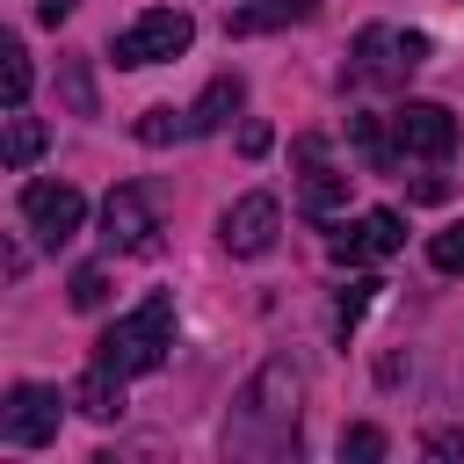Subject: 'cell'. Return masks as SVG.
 <instances>
[{"mask_svg": "<svg viewBox=\"0 0 464 464\" xmlns=\"http://www.w3.org/2000/svg\"><path fill=\"white\" fill-rule=\"evenodd\" d=\"M283 450H297V377L290 362H268L225 420V457H283Z\"/></svg>", "mask_w": 464, "mask_h": 464, "instance_id": "cell-1", "label": "cell"}, {"mask_svg": "<svg viewBox=\"0 0 464 464\" xmlns=\"http://www.w3.org/2000/svg\"><path fill=\"white\" fill-rule=\"evenodd\" d=\"M167 348H174V297L152 290L138 312H123V319L94 341V362H109V370H123V377H145V370L167 362Z\"/></svg>", "mask_w": 464, "mask_h": 464, "instance_id": "cell-2", "label": "cell"}, {"mask_svg": "<svg viewBox=\"0 0 464 464\" xmlns=\"http://www.w3.org/2000/svg\"><path fill=\"white\" fill-rule=\"evenodd\" d=\"M420 65H428V36H420V29L370 22V29L348 44V80H355V87H406Z\"/></svg>", "mask_w": 464, "mask_h": 464, "instance_id": "cell-3", "label": "cell"}, {"mask_svg": "<svg viewBox=\"0 0 464 464\" xmlns=\"http://www.w3.org/2000/svg\"><path fill=\"white\" fill-rule=\"evenodd\" d=\"M196 44V22L181 14V7H152V14H138L123 36H116V65H167V58H181Z\"/></svg>", "mask_w": 464, "mask_h": 464, "instance_id": "cell-4", "label": "cell"}, {"mask_svg": "<svg viewBox=\"0 0 464 464\" xmlns=\"http://www.w3.org/2000/svg\"><path fill=\"white\" fill-rule=\"evenodd\" d=\"M392 145H399V160H450L457 152V116L442 102H399L392 109Z\"/></svg>", "mask_w": 464, "mask_h": 464, "instance_id": "cell-5", "label": "cell"}, {"mask_svg": "<svg viewBox=\"0 0 464 464\" xmlns=\"http://www.w3.org/2000/svg\"><path fill=\"white\" fill-rule=\"evenodd\" d=\"M22 218H29V232H36L44 246H65V239L80 232V218H87V196H80L72 181H29V188H22Z\"/></svg>", "mask_w": 464, "mask_h": 464, "instance_id": "cell-6", "label": "cell"}, {"mask_svg": "<svg viewBox=\"0 0 464 464\" xmlns=\"http://www.w3.org/2000/svg\"><path fill=\"white\" fill-rule=\"evenodd\" d=\"M152 232H160L152 196H145L138 181L109 188V203H102V246H109V254H152Z\"/></svg>", "mask_w": 464, "mask_h": 464, "instance_id": "cell-7", "label": "cell"}, {"mask_svg": "<svg viewBox=\"0 0 464 464\" xmlns=\"http://www.w3.org/2000/svg\"><path fill=\"white\" fill-rule=\"evenodd\" d=\"M58 392L51 384H14L7 392V406H0V435L14 442V450H44L51 435H58Z\"/></svg>", "mask_w": 464, "mask_h": 464, "instance_id": "cell-8", "label": "cell"}, {"mask_svg": "<svg viewBox=\"0 0 464 464\" xmlns=\"http://www.w3.org/2000/svg\"><path fill=\"white\" fill-rule=\"evenodd\" d=\"M290 167H297V203H304L312 218H326V210L348 203V174L326 160V138H297V145H290Z\"/></svg>", "mask_w": 464, "mask_h": 464, "instance_id": "cell-9", "label": "cell"}, {"mask_svg": "<svg viewBox=\"0 0 464 464\" xmlns=\"http://www.w3.org/2000/svg\"><path fill=\"white\" fill-rule=\"evenodd\" d=\"M276 225H283V203L254 188V196H239V203L218 218V239H225V254L254 261V254H268V246H276Z\"/></svg>", "mask_w": 464, "mask_h": 464, "instance_id": "cell-10", "label": "cell"}, {"mask_svg": "<svg viewBox=\"0 0 464 464\" xmlns=\"http://www.w3.org/2000/svg\"><path fill=\"white\" fill-rule=\"evenodd\" d=\"M399 246H406V218H399V210H362L355 225H341V232L326 239V254L348 261V268H355V261H384V254H399Z\"/></svg>", "mask_w": 464, "mask_h": 464, "instance_id": "cell-11", "label": "cell"}, {"mask_svg": "<svg viewBox=\"0 0 464 464\" xmlns=\"http://www.w3.org/2000/svg\"><path fill=\"white\" fill-rule=\"evenodd\" d=\"M319 14V0H246V7H232V36H268V29H290V22H312Z\"/></svg>", "mask_w": 464, "mask_h": 464, "instance_id": "cell-12", "label": "cell"}, {"mask_svg": "<svg viewBox=\"0 0 464 464\" xmlns=\"http://www.w3.org/2000/svg\"><path fill=\"white\" fill-rule=\"evenodd\" d=\"M72 406L87 413V420H116L123 413V370H109V362H94L80 384H72Z\"/></svg>", "mask_w": 464, "mask_h": 464, "instance_id": "cell-13", "label": "cell"}, {"mask_svg": "<svg viewBox=\"0 0 464 464\" xmlns=\"http://www.w3.org/2000/svg\"><path fill=\"white\" fill-rule=\"evenodd\" d=\"M239 102H246V80H239V72H218V80L203 87V102H196L188 116H196V130H218V123H225V116L239 109Z\"/></svg>", "mask_w": 464, "mask_h": 464, "instance_id": "cell-14", "label": "cell"}, {"mask_svg": "<svg viewBox=\"0 0 464 464\" xmlns=\"http://www.w3.org/2000/svg\"><path fill=\"white\" fill-rule=\"evenodd\" d=\"M44 138H51V130H44L36 116H22V109H7V138H0V160H7L14 174H22V167H29L36 152H44Z\"/></svg>", "mask_w": 464, "mask_h": 464, "instance_id": "cell-15", "label": "cell"}, {"mask_svg": "<svg viewBox=\"0 0 464 464\" xmlns=\"http://www.w3.org/2000/svg\"><path fill=\"white\" fill-rule=\"evenodd\" d=\"M181 138H196V116L188 109H167L160 102V109L138 116V145H181Z\"/></svg>", "mask_w": 464, "mask_h": 464, "instance_id": "cell-16", "label": "cell"}, {"mask_svg": "<svg viewBox=\"0 0 464 464\" xmlns=\"http://www.w3.org/2000/svg\"><path fill=\"white\" fill-rule=\"evenodd\" d=\"M348 130H355V152H362L377 174H392V167H399V145L384 138V123H377V116H348Z\"/></svg>", "mask_w": 464, "mask_h": 464, "instance_id": "cell-17", "label": "cell"}, {"mask_svg": "<svg viewBox=\"0 0 464 464\" xmlns=\"http://www.w3.org/2000/svg\"><path fill=\"white\" fill-rule=\"evenodd\" d=\"M0 94H7V109H22V102H29V51H22L14 36L0 44Z\"/></svg>", "mask_w": 464, "mask_h": 464, "instance_id": "cell-18", "label": "cell"}, {"mask_svg": "<svg viewBox=\"0 0 464 464\" xmlns=\"http://www.w3.org/2000/svg\"><path fill=\"white\" fill-rule=\"evenodd\" d=\"M377 290H384L377 276H355V283H341V297H334V326L348 334V326H355V319H362V312L377 304Z\"/></svg>", "mask_w": 464, "mask_h": 464, "instance_id": "cell-19", "label": "cell"}, {"mask_svg": "<svg viewBox=\"0 0 464 464\" xmlns=\"http://www.w3.org/2000/svg\"><path fill=\"white\" fill-rule=\"evenodd\" d=\"M341 457H355V464H377V457H384V428H370V420H355V428L341 435Z\"/></svg>", "mask_w": 464, "mask_h": 464, "instance_id": "cell-20", "label": "cell"}, {"mask_svg": "<svg viewBox=\"0 0 464 464\" xmlns=\"http://www.w3.org/2000/svg\"><path fill=\"white\" fill-rule=\"evenodd\" d=\"M428 261H435L442 276H464V225H450V232H435V239H428Z\"/></svg>", "mask_w": 464, "mask_h": 464, "instance_id": "cell-21", "label": "cell"}, {"mask_svg": "<svg viewBox=\"0 0 464 464\" xmlns=\"http://www.w3.org/2000/svg\"><path fill=\"white\" fill-rule=\"evenodd\" d=\"M102 297H109V276H102V268H80V276H72V304H80V312H102Z\"/></svg>", "mask_w": 464, "mask_h": 464, "instance_id": "cell-22", "label": "cell"}, {"mask_svg": "<svg viewBox=\"0 0 464 464\" xmlns=\"http://www.w3.org/2000/svg\"><path fill=\"white\" fill-rule=\"evenodd\" d=\"M65 102H72L80 116H94V87H87V65H80V58L65 65Z\"/></svg>", "mask_w": 464, "mask_h": 464, "instance_id": "cell-23", "label": "cell"}, {"mask_svg": "<svg viewBox=\"0 0 464 464\" xmlns=\"http://www.w3.org/2000/svg\"><path fill=\"white\" fill-rule=\"evenodd\" d=\"M413 196H420V203H442L450 181H442V174H413Z\"/></svg>", "mask_w": 464, "mask_h": 464, "instance_id": "cell-24", "label": "cell"}, {"mask_svg": "<svg viewBox=\"0 0 464 464\" xmlns=\"http://www.w3.org/2000/svg\"><path fill=\"white\" fill-rule=\"evenodd\" d=\"M239 152H246V160L268 152V123H246V130H239Z\"/></svg>", "mask_w": 464, "mask_h": 464, "instance_id": "cell-25", "label": "cell"}, {"mask_svg": "<svg viewBox=\"0 0 464 464\" xmlns=\"http://www.w3.org/2000/svg\"><path fill=\"white\" fill-rule=\"evenodd\" d=\"M72 7H80V0H36V22H51V29H58Z\"/></svg>", "mask_w": 464, "mask_h": 464, "instance_id": "cell-26", "label": "cell"}]
</instances>
